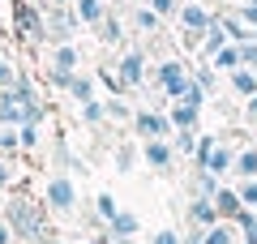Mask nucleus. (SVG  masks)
Instances as JSON below:
<instances>
[{
	"mask_svg": "<svg viewBox=\"0 0 257 244\" xmlns=\"http://www.w3.org/2000/svg\"><path fill=\"white\" fill-rule=\"evenodd\" d=\"M167 116H172V129H197L202 125V107H193V103H172L167 107Z\"/></svg>",
	"mask_w": 257,
	"mask_h": 244,
	"instance_id": "16",
	"label": "nucleus"
},
{
	"mask_svg": "<svg viewBox=\"0 0 257 244\" xmlns=\"http://www.w3.org/2000/svg\"><path fill=\"white\" fill-rule=\"evenodd\" d=\"M253 43H257V30H253Z\"/></svg>",
	"mask_w": 257,
	"mask_h": 244,
	"instance_id": "51",
	"label": "nucleus"
},
{
	"mask_svg": "<svg viewBox=\"0 0 257 244\" xmlns=\"http://www.w3.org/2000/svg\"><path fill=\"white\" fill-rule=\"evenodd\" d=\"M18 77H22V73L13 69V64L5 60V56H0V90H9V86H13V81H18Z\"/></svg>",
	"mask_w": 257,
	"mask_h": 244,
	"instance_id": "39",
	"label": "nucleus"
},
{
	"mask_svg": "<svg viewBox=\"0 0 257 244\" xmlns=\"http://www.w3.org/2000/svg\"><path fill=\"white\" fill-rule=\"evenodd\" d=\"M240 64L244 69H257V43H240Z\"/></svg>",
	"mask_w": 257,
	"mask_h": 244,
	"instance_id": "41",
	"label": "nucleus"
},
{
	"mask_svg": "<svg viewBox=\"0 0 257 244\" xmlns=\"http://www.w3.org/2000/svg\"><path fill=\"white\" fill-rule=\"evenodd\" d=\"M142 159H146L159 176H167V172H172V163H176V146L163 142V137H159V142H142Z\"/></svg>",
	"mask_w": 257,
	"mask_h": 244,
	"instance_id": "9",
	"label": "nucleus"
},
{
	"mask_svg": "<svg viewBox=\"0 0 257 244\" xmlns=\"http://www.w3.org/2000/svg\"><path fill=\"white\" fill-rule=\"evenodd\" d=\"M86 244H103V240H86Z\"/></svg>",
	"mask_w": 257,
	"mask_h": 244,
	"instance_id": "50",
	"label": "nucleus"
},
{
	"mask_svg": "<svg viewBox=\"0 0 257 244\" xmlns=\"http://www.w3.org/2000/svg\"><path fill=\"white\" fill-rule=\"evenodd\" d=\"M202 5H206V0H202Z\"/></svg>",
	"mask_w": 257,
	"mask_h": 244,
	"instance_id": "53",
	"label": "nucleus"
},
{
	"mask_svg": "<svg viewBox=\"0 0 257 244\" xmlns=\"http://www.w3.org/2000/svg\"><path fill=\"white\" fill-rule=\"evenodd\" d=\"M240 5H257V0H240Z\"/></svg>",
	"mask_w": 257,
	"mask_h": 244,
	"instance_id": "48",
	"label": "nucleus"
},
{
	"mask_svg": "<svg viewBox=\"0 0 257 244\" xmlns=\"http://www.w3.org/2000/svg\"><path fill=\"white\" fill-rule=\"evenodd\" d=\"M43 13H47V43H73L77 26H82L73 5H47Z\"/></svg>",
	"mask_w": 257,
	"mask_h": 244,
	"instance_id": "6",
	"label": "nucleus"
},
{
	"mask_svg": "<svg viewBox=\"0 0 257 244\" xmlns=\"http://www.w3.org/2000/svg\"><path fill=\"white\" fill-rule=\"evenodd\" d=\"M94 90H99V81H94V73H73L69 77V99H77V103H90L94 99Z\"/></svg>",
	"mask_w": 257,
	"mask_h": 244,
	"instance_id": "18",
	"label": "nucleus"
},
{
	"mask_svg": "<svg viewBox=\"0 0 257 244\" xmlns=\"http://www.w3.org/2000/svg\"><path fill=\"white\" fill-rule=\"evenodd\" d=\"M219 26L227 30V39H231V43H253V30H248L244 22L236 18V13H219Z\"/></svg>",
	"mask_w": 257,
	"mask_h": 244,
	"instance_id": "23",
	"label": "nucleus"
},
{
	"mask_svg": "<svg viewBox=\"0 0 257 244\" xmlns=\"http://www.w3.org/2000/svg\"><path fill=\"white\" fill-rule=\"evenodd\" d=\"M18 137H22V154H35L39 150V125H22Z\"/></svg>",
	"mask_w": 257,
	"mask_h": 244,
	"instance_id": "35",
	"label": "nucleus"
},
{
	"mask_svg": "<svg viewBox=\"0 0 257 244\" xmlns=\"http://www.w3.org/2000/svg\"><path fill=\"white\" fill-rule=\"evenodd\" d=\"M9 189H18V176H13L9 159H5V154H0V193H9Z\"/></svg>",
	"mask_w": 257,
	"mask_h": 244,
	"instance_id": "37",
	"label": "nucleus"
},
{
	"mask_svg": "<svg viewBox=\"0 0 257 244\" xmlns=\"http://www.w3.org/2000/svg\"><path fill=\"white\" fill-rule=\"evenodd\" d=\"M236 18L244 22L248 30H257V5H240V9H236Z\"/></svg>",
	"mask_w": 257,
	"mask_h": 244,
	"instance_id": "42",
	"label": "nucleus"
},
{
	"mask_svg": "<svg viewBox=\"0 0 257 244\" xmlns=\"http://www.w3.org/2000/svg\"><path fill=\"white\" fill-rule=\"evenodd\" d=\"M236 189H240V201H244L248 210H257V176H253V180H240Z\"/></svg>",
	"mask_w": 257,
	"mask_h": 244,
	"instance_id": "36",
	"label": "nucleus"
},
{
	"mask_svg": "<svg viewBox=\"0 0 257 244\" xmlns=\"http://www.w3.org/2000/svg\"><path fill=\"white\" fill-rule=\"evenodd\" d=\"M231 163H236V146H214V150H210V159H206L202 163V167H210V172L214 176H231Z\"/></svg>",
	"mask_w": 257,
	"mask_h": 244,
	"instance_id": "19",
	"label": "nucleus"
},
{
	"mask_svg": "<svg viewBox=\"0 0 257 244\" xmlns=\"http://www.w3.org/2000/svg\"><path fill=\"white\" fill-rule=\"evenodd\" d=\"M133 137H138V142H159V137H163V142H172V116H167V111H155V107H142L138 116H133Z\"/></svg>",
	"mask_w": 257,
	"mask_h": 244,
	"instance_id": "5",
	"label": "nucleus"
},
{
	"mask_svg": "<svg viewBox=\"0 0 257 244\" xmlns=\"http://www.w3.org/2000/svg\"><path fill=\"white\" fill-rule=\"evenodd\" d=\"M128 22H133L138 30H146V35H150V30H159V22H163V18H159V13L150 9L146 0H142V5H133V13H128Z\"/></svg>",
	"mask_w": 257,
	"mask_h": 244,
	"instance_id": "24",
	"label": "nucleus"
},
{
	"mask_svg": "<svg viewBox=\"0 0 257 244\" xmlns=\"http://www.w3.org/2000/svg\"><path fill=\"white\" fill-rule=\"evenodd\" d=\"M13 5V30H18V39L26 47H39L47 43V0L39 5V0H9Z\"/></svg>",
	"mask_w": 257,
	"mask_h": 244,
	"instance_id": "2",
	"label": "nucleus"
},
{
	"mask_svg": "<svg viewBox=\"0 0 257 244\" xmlns=\"http://www.w3.org/2000/svg\"><path fill=\"white\" fill-rule=\"evenodd\" d=\"M214 146H219V137H214V133H202V137H197V150H193V167H202V163L210 159Z\"/></svg>",
	"mask_w": 257,
	"mask_h": 244,
	"instance_id": "33",
	"label": "nucleus"
},
{
	"mask_svg": "<svg viewBox=\"0 0 257 244\" xmlns=\"http://www.w3.org/2000/svg\"><path fill=\"white\" fill-rule=\"evenodd\" d=\"M172 146H176V154H189L193 159V150H197V129H176Z\"/></svg>",
	"mask_w": 257,
	"mask_h": 244,
	"instance_id": "28",
	"label": "nucleus"
},
{
	"mask_svg": "<svg viewBox=\"0 0 257 244\" xmlns=\"http://www.w3.org/2000/svg\"><path fill=\"white\" fill-rule=\"evenodd\" d=\"M103 107H107V120H120V125H133V116H138V111L128 107V103L120 99V94H111V99L103 103Z\"/></svg>",
	"mask_w": 257,
	"mask_h": 244,
	"instance_id": "27",
	"label": "nucleus"
},
{
	"mask_svg": "<svg viewBox=\"0 0 257 244\" xmlns=\"http://www.w3.org/2000/svg\"><path fill=\"white\" fill-rule=\"evenodd\" d=\"M248 125H257V116H248Z\"/></svg>",
	"mask_w": 257,
	"mask_h": 244,
	"instance_id": "49",
	"label": "nucleus"
},
{
	"mask_svg": "<svg viewBox=\"0 0 257 244\" xmlns=\"http://www.w3.org/2000/svg\"><path fill=\"white\" fill-rule=\"evenodd\" d=\"M223 189V176H214L210 167H193V197H214Z\"/></svg>",
	"mask_w": 257,
	"mask_h": 244,
	"instance_id": "17",
	"label": "nucleus"
},
{
	"mask_svg": "<svg viewBox=\"0 0 257 244\" xmlns=\"http://www.w3.org/2000/svg\"><path fill=\"white\" fill-rule=\"evenodd\" d=\"M94 214H99L103 223H111V218L120 214V206H116V197H111V193H99V197H94Z\"/></svg>",
	"mask_w": 257,
	"mask_h": 244,
	"instance_id": "30",
	"label": "nucleus"
},
{
	"mask_svg": "<svg viewBox=\"0 0 257 244\" xmlns=\"http://www.w3.org/2000/svg\"><path fill=\"white\" fill-rule=\"evenodd\" d=\"M202 244H244V235H240V227L236 223H214V227H206L202 231Z\"/></svg>",
	"mask_w": 257,
	"mask_h": 244,
	"instance_id": "15",
	"label": "nucleus"
},
{
	"mask_svg": "<svg viewBox=\"0 0 257 244\" xmlns=\"http://www.w3.org/2000/svg\"><path fill=\"white\" fill-rule=\"evenodd\" d=\"M0 244H13V227L5 223V214H0Z\"/></svg>",
	"mask_w": 257,
	"mask_h": 244,
	"instance_id": "45",
	"label": "nucleus"
},
{
	"mask_svg": "<svg viewBox=\"0 0 257 244\" xmlns=\"http://www.w3.org/2000/svg\"><path fill=\"white\" fill-rule=\"evenodd\" d=\"M18 150H22V137H18V129L0 125V154L9 159V154H18Z\"/></svg>",
	"mask_w": 257,
	"mask_h": 244,
	"instance_id": "32",
	"label": "nucleus"
},
{
	"mask_svg": "<svg viewBox=\"0 0 257 244\" xmlns=\"http://www.w3.org/2000/svg\"><path fill=\"white\" fill-rule=\"evenodd\" d=\"M184 218H189V227H202V231H206V227H214V223H223L214 197H193L189 210H184Z\"/></svg>",
	"mask_w": 257,
	"mask_h": 244,
	"instance_id": "10",
	"label": "nucleus"
},
{
	"mask_svg": "<svg viewBox=\"0 0 257 244\" xmlns=\"http://www.w3.org/2000/svg\"><path fill=\"white\" fill-rule=\"evenodd\" d=\"M150 244H180V231L163 227V231H155V240H150Z\"/></svg>",
	"mask_w": 257,
	"mask_h": 244,
	"instance_id": "43",
	"label": "nucleus"
},
{
	"mask_svg": "<svg viewBox=\"0 0 257 244\" xmlns=\"http://www.w3.org/2000/svg\"><path fill=\"white\" fill-rule=\"evenodd\" d=\"M214 206H219V214L227 218V223H236V218L248 210L244 201H240V189H236V184H223V189L214 193Z\"/></svg>",
	"mask_w": 257,
	"mask_h": 244,
	"instance_id": "12",
	"label": "nucleus"
},
{
	"mask_svg": "<svg viewBox=\"0 0 257 244\" xmlns=\"http://www.w3.org/2000/svg\"><path fill=\"white\" fill-rule=\"evenodd\" d=\"M138 227H142V223H138L133 210H120V214L107 223V235H103V240H107V244H128L133 235H138Z\"/></svg>",
	"mask_w": 257,
	"mask_h": 244,
	"instance_id": "11",
	"label": "nucleus"
},
{
	"mask_svg": "<svg viewBox=\"0 0 257 244\" xmlns=\"http://www.w3.org/2000/svg\"><path fill=\"white\" fill-rule=\"evenodd\" d=\"M180 244H202V227H189V231L180 235Z\"/></svg>",
	"mask_w": 257,
	"mask_h": 244,
	"instance_id": "44",
	"label": "nucleus"
},
{
	"mask_svg": "<svg viewBox=\"0 0 257 244\" xmlns=\"http://www.w3.org/2000/svg\"><path fill=\"white\" fill-rule=\"evenodd\" d=\"M150 81L167 94V103H180L184 90H189V81H193V73L184 69V60H159L155 69H150Z\"/></svg>",
	"mask_w": 257,
	"mask_h": 244,
	"instance_id": "3",
	"label": "nucleus"
},
{
	"mask_svg": "<svg viewBox=\"0 0 257 244\" xmlns=\"http://www.w3.org/2000/svg\"><path fill=\"white\" fill-rule=\"evenodd\" d=\"M77 18H82V26H99L103 18H107V5L103 0H73Z\"/></svg>",
	"mask_w": 257,
	"mask_h": 244,
	"instance_id": "22",
	"label": "nucleus"
},
{
	"mask_svg": "<svg viewBox=\"0 0 257 244\" xmlns=\"http://www.w3.org/2000/svg\"><path fill=\"white\" fill-rule=\"evenodd\" d=\"M206 99H210V94H206L197 81H189V90H184V103H193V107H206Z\"/></svg>",
	"mask_w": 257,
	"mask_h": 244,
	"instance_id": "40",
	"label": "nucleus"
},
{
	"mask_svg": "<svg viewBox=\"0 0 257 244\" xmlns=\"http://www.w3.org/2000/svg\"><path fill=\"white\" fill-rule=\"evenodd\" d=\"M227 43H231V39H227V30H223L219 22H214V26L202 35V47H197V52H202V60H214V56H219Z\"/></svg>",
	"mask_w": 257,
	"mask_h": 244,
	"instance_id": "20",
	"label": "nucleus"
},
{
	"mask_svg": "<svg viewBox=\"0 0 257 244\" xmlns=\"http://www.w3.org/2000/svg\"><path fill=\"white\" fill-rule=\"evenodd\" d=\"M133 5H142V0H133Z\"/></svg>",
	"mask_w": 257,
	"mask_h": 244,
	"instance_id": "52",
	"label": "nucleus"
},
{
	"mask_svg": "<svg viewBox=\"0 0 257 244\" xmlns=\"http://www.w3.org/2000/svg\"><path fill=\"white\" fill-rule=\"evenodd\" d=\"M82 125H90V129H99V125H107V107H103L99 99H90V103H82Z\"/></svg>",
	"mask_w": 257,
	"mask_h": 244,
	"instance_id": "29",
	"label": "nucleus"
},
{
	"mask_svg": "<svg viewBox=\"0 0 257 244\" xmlns=\"http://www.w3.org/2000/svg\"><path fill=\"white\" fill-rule=\"evenodd\" d=\"M0 214L13 227V240L22 244H47L52 240V223H47V201H39L30 189H9V197L0 201Z\"/></svg>",
	"mask_w": 257,
	"mask_h": 244,
	"instance_id": "1",
	"label": "nucleus"
},
{
	"mask_svg": "<svg viewBox=\"0 0 257 244\" xmlns=\"http://www.w3.org/2000/svg\"><path fill=\"white\" fill-rule=\"evenodd\" d=\"M43 201H47L52 214H73V210H77V184H73V176H69V172H52V176H47Z\"/></svg>",
	"mask_w": 257,
	"mask_h": 244,
	"instance_id": "4",
	"label": "nucleus"
},
{
	"mask_svg": "<svg viewBox=\"0 0 257 244\" xmlns=\"http://www.w3.org/2000/svg\"><path fill=\"white\" fill-rule=\"evenodd\" d=\"M227 86H231V90L240 94V99H253V94H257V73L240 64L236 73H227Z\"/></svg>",
	"mask_w": 257,
	"mask_h": 244,
	"instance_id": "21",
	"label": "nucleus"
},
{
	"mask_svg": "<svg viewBox=\"0 0 257 244\" xmlns=\"http://www.w3.org/2000/svg\"><path fill=\"white\" fill-rule=\"evenodd\" d=\"M116 73H120V81H124L128 90H138V86H146V77H150V69H146V52H142V47L124 52V56L116 60Z\"/></svg>",
	"mask_w": 257,
	"mask_h": 244,
	"instance_id": "8",
	"label": "nucleus"
},
{
	"mask_svg": "<svg viewBox=\"0 0 257 244\" xmlns=\"http://www.w3.org/2000/svg\"><path fill=\"white\" fill-rule=\"evenodd\" d=\"M146 5L159 13V18H176V13H180V0H146Z\"/></svg>",
	"mask_w": 257,
	"mask_h": 244,
	"instance_id": "38",
	"label": "nucleus"
},
{
	"mask_svg": "<svg viewBox=\"0 0 257 244\" xmlns=\"http://www.w3.org/2000/svg\"><path fill=\"white\" fill-rule=\"evenodd\" d=\"M248 116H257V94H253V99H244V120Z\"/></svg>",
	"mask_w": 257,
	"mask_h": 244,
	"instance_id": "46",
	"label": "nucleus"
},
{
	"mask_svg": "<svg viewBox=\"0 0 257 244\" xmlns=\"http://www.w3.org/2000/svg\"><path fill=\"white\" fill-rule=\"evenodd\" d=\"M253 176H257V146H240V150H236V163H231V184L253 180Z\"/></svg>",
	"mask_w": 257,
	"mask_h": 244,
	"instance_id": "13",
	"label": "nucleus"
},
{
	"mask_svg": "<svg viewBox=\"0 0 257 244\" xmlns=\"http://www.w3.org/2000/svg\"><path fill=\"white\" fill-rule=\"evenodd\" d=\"M176 18H180L184 30H193V35H206V30L219 22V13H214L210 5H202V0H180V13H176Z\"/></svg>",
	"mask_w": 257,
	"mask_h": 244,
	"instance_id": "7",
	"label": "nucleus"
},
{
	"mask_svg": "<svg viewBox=\"0 0 257 244\" xmlns=\"http://www.w3.org/2000/svg\"><path fill=\"white\" fill-rule=\"evenodd\" d=\"M94 30H99V43H120V35H124V30H120V22L111 18V13H107V18H103Z\"/></svg>",
	"mask_w": 257,
	"mask_h": 244,
	"instance_id": "31",
	"label": "nucleus"
},
{
	"mask_svg": "<svg viewBox=\"0 0 257 244\" xmlns=\"http://www.w3.org/2000/svg\"><path fill=\"white\" fill-rule=\"evenodd\" d=\"M77 43H52V73H77Z\"/></svg>",
	"mask_w": 257,
	"mask_h": 244,
	"instance_id": "14",
	"label": "nucleus"
},
{
	"mask_svg": "<svg viewBox=\"0 0 257 244\" xmlns=\"http://www.w3.org/2000/svg\"><path fill=\"white\" fill-rule=\"evenodd\" d=\"M133 163H138V150H133V142H124V146L116 150V172L128 176V172H133Z\"/></svg>",
	"mask_w": 257,
	"mask_h": 244,
	"instance_id": "34",
	"label": "nucleus"
},
{
	"mask_svg": "<svg viewBox=\"0 0 257 244\" xmlns=\"http://www.w3.org/2000/svg\"><path fill=\"white\" fill-rule=\"evenodd\" d=\"M219 77H223V73H219V69H214V64H210V60H202V69L193 73V81H197V86H202V90H206V94H214V90H219Z\"/></svg>",
	"mask_w": 257,
	"mask_h": 244,
	"instance_id": "26",
	"label": "nucleus"
},
{
	"mask_svg": "<svg viewBox=\"0 0 257 244\" xmlns=\"http://www.w3.org/2000/svg\"><path fill=\"white\" fill-rule=\"evenodd\" d=\"M210 64H214L219 73H236V69H240V43H227V47H223V52L214 56Z\"/></svg>",
	"mask_w": 257,
	"mask_h": 244,
	"instance_id": "25",
	"label": "nucleus"
},
{
	"mask_svg": "<svg viewBox=\"0 0 257 244\" xmlns=\"http://www.w3.org/2000/svg\"><path fill=\"white\" fill-rule=\"evenodd\" d=\"M47 5H73V0H47Z\"/></svg>",
	"mask_w": 257,
	"mask_h": 244,
	"instance_id": "47",
	"label": "nucleus"
}]
</instances>
